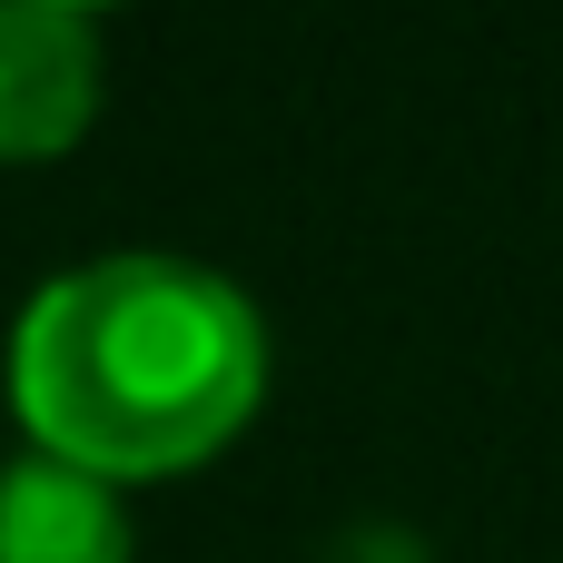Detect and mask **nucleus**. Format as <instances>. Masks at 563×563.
<instances>
[{"label":"nucleus","instance_id":"nucleus-1","mask_svg":"<svg viewBox=\"0 0 563 563\" xmlns=\"http://www.w3.org/2000/svg\"><path fill=\"white\" fill-rule=\"evenodd\" d=\"M267 396V327L238 277L119 247L69 277H49L10 327V406L40 455L109 475V485H168L247 435Z\"/></svg>","mask_w":563,"mask_h":563},{"label":"nucleus","instance_id":"nucleus-2","mask_svg":"<svg viewBox=\"0 0 563 563\" xmlns=\"http://www.w3.org/2000/svg\"><path fill=\"white\" fill-rule=\"evenodd\" d=\"M109 49L89 10L59 0H0V168L69 158L99 119Z\"/></svg>","mask_w":563,"mask_h":563},{"label":"nucleus","instance_id":"nucleus-3","mask_svg":"<svg viewBox=\"0 0 563 563\" xmlns=\"http://www.w3.org/2000/svg\"><path fill=\"white\" fill-rule=\"evenodd\" d=\"M0 563H139L119 485L40 455V445L10 455L0 465Z\"/></svg>","mask_w":563,"mask_h":563},{"label":"nucleus","instance_id":"nucleus-4","mask_svg":"<svg viewBox=\"0 0 563 563\" xmlns=\"http://www.w3.org/2000/svg\"><path fill=\"white\" fill-rule=\"evenodd\" d=\"M59 10H89V20H99V10H109V0H59Z\"/></svg>","mask_w":563,"mask_h":563}]
</instances>
